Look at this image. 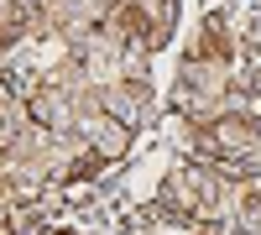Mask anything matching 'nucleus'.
<instances>
[{"label": "nucleus", "mask_w": 261, "mask_h": 235, "mask_svg": "<svg viewBox=\"0 0 261 235\" xmlns=\"http://www.w3.org/2000/svg\"><path fill=\"white\" fill-rule=\"evenodd\" d=\"M193 141L209 162H246L256 146H261V120L246 110H225L204 125H193Z\"/></svg>", "instance_id": "nucleus-1"}]
</instances>
